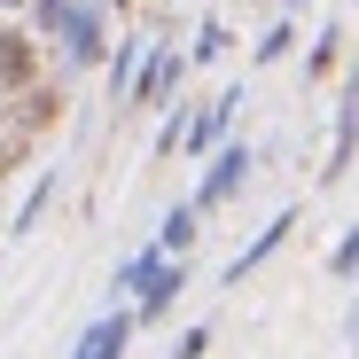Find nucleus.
Listing matches in <instances>:
<instances>
[{"mask_svg": "<svg viewBox=\"0 0 359 359\" xmlns=\"http://www.w3.org/2000/svg\"><path fill=\"white\" fill-rule=\"evenodd\" d=\"M32 24L63 47V63H109V24L102 0H32Z\"/></svg>", "mask_w": 359, "mask_h": 359, "instance_id": "nucleus-1", "label": "nucleus"}, {"mask_svg": "<svg viewBox=\"0 0 359 359\" xmlns=\"http://www.w3.org/2000/svg\"><path fill=\"white\" fill-rule=\"evenodd\" d=\"M250 141H219L211 156H203V180H196V211H219V203H234L243 196V180H250Z\"/></svg>", "mask_w": 359, "mask_h": 359, "instance_id": "nucleus-2", "label": "nucleus"}, {"mask_svg": "<svg viewBox=\"0 0 359 359\" xmlns=\"http://www.w3.org/2000/svg\"><path fill=\"white\" fill-rule=\"evenodd\" d=\"M180 71H188V55L149 39V55H141V79H133L126 109H172V94H180Z\"/></svg>", "mask_w": 359, "mask_h": 359, "instance_id": "nucleus-3", "label": "nucleus"}, {"mask_svg": "<svg viewBox=\"0 0 359 359\" xmlns=\"http://www.w3.org/2000/svg\"><path fill=\"white\" fill-rule=\"evenodd\" d=\"M234 117H243V86H226L211 109H196L188 133H180V149H188V156H211L219 141H234Z\"/></svg>", "mask_w": 359, "mask_h": 359, "instance_id": "nucleus-4", "label": "nucleus"}, {"mask_svg": "<svg viewBox=\"0 0 359 359\" xmlns=\"http://www.w3.org/2000/svg\"><path fill=\"white\" fill-rule=\"evenodd\" d=\"M180 289H188V258H156L141 273V289H133V320H164L180 305Z\"/></svg>", "mask_w": 359, "mask_h": 359, "instance_id": "nucleus-5", "label": "nucleus"}, {"mask_svg": "<svg viewBox=\"0 0 359 359\" xmlns=\"http://www.w3.org/2000/svg\"><path fill=\"white\" fill-rule=\"evenodd\" d=\"M289 234H297V203H281V211H273V219L250 234V250H234V258H226V273H219V281H226V289H234V281H250V273H258V266H266V258L289 243Z\"/></svg>", "mask_w": 359, "mask_h": 359, "instance_id": "nucleus-6", "label": "nucleus"}, {"mask_svg": "<svg viewBox=\"0 0 359 359\" xmlns=\"http://www.w3.org/2000/svg\"><path fill=\"white\" fill-rule=\"evenodd\" d=\"M351 156H359V71L344 79V102H336V141H328V172H320V180H344V172H351Z\"/></svg>", "mask_w": 359, "mask_h": 359, "instance_id": "nucleus-7", "label": "nucleus"}, {"mask_svg": "<svg viewBox=\"0 0 359 359\" xmlns=\"http://www.w3.org/2000/svg\"><path fill=\"white\" fill-rule=\"evenodd\" d=\"M133 328H141L133 313H102V320H94V328L79 336V351H71V359H126V344H133Z\"/></svg>", "mask_w": 359, "mask_h": 359, "instance_id": "nucleus-8", "label": "nucleus"}, {"mask_svg": "<svg viewBox=\"0 0 359 359\" xmlns=\"http://www.w3.org/2000/svg\"><path fill=\"white\" fill-rule=\"evenodd\" d=\"M32 71H39L32 39H24V32H0V94H24V86H32Z\"/></svg>", "mask_w": 359, "mask_h": 359, "instance_id": "nucleus-9", "label": "nucleus"}, {"mask_svg": "<svg viewBox=\"0 0 359 359\" xmlns=\"http://www.w3.org/2000/svg\"><path fill=\"white\" fill-rule=\"evenodd\" d=\"M196 226H203L196 196H188V203H172V211H164V226H156V250H164V258H188V250H196Z\"/></svg>", "mask_w": 359, "mask_h": 359, "instance_id": "nucleus-10", "label": "nucleus"}, {"mask_svg": "<svg viewBox=\"0 0 359 359\" xmlns=\"http://www.w3.org/2000/svg\"><path fill=\"white\" fill-rule=\"evenodd\" d=\"M141 55H149V39H109V102H126L133 94V79H141Z\"/></svg>", "mask_w": 359, "mask_h": 359, "instance_id": "nucleus-11", "label": "nucleus"}, {"mask_svg": "<svg viewBox=\"0 0 359 359\" xmlns=\"http://www.w3.org/2000/svg\"><path fill=\"white\" fill-rule=\"evenodd\" d=\"M289 47H297V16H273V24L258 32V47H250V63L266 71V63H281V55H289Z\"/></svg>", "mask_w": 359, "mask_h": 359, "instance_id": "nucleus-12", "label": "nucleus"}, {"mask_svg": "<svg viewBox=\"0 0 359 359\" xmlns=\"http://www.w3.org/2000/svg\"><path fill=\"white\" fill-rule=\"evenodd\" d=\"M219 55H226V24L203 16V24H196V47H188V63H219Z\"/></svg>", "mask_w": 359, "mask_h": 359, "instance_id": "nucleus-13", "label": "nucleus"}, {"mask_svg": "<svg viewBox=\"0 0 359 359\" xmlns=\"http://www.w3.org/2000/svg\"><path fill=\"white\" fill-rule=\"evenodd\" d=\"M47 203H55V172H39V180H32V196H24V211H16V234H32Z\"/></svg>", "mask_w": 359, "mask_h": 359, "instance_id": "nucleus-14", "label": "nucleus"}, {"mask_svg": "<svg viewBox=\"0 0 359 359\" xmlns=\"http://www.w3.org/2000/svg\"><path fill=\"white\" fill-rule=\"evenodd\" d=\"M336 55H344V32L328 24V32L313 39V55H305V71H313V79H328V71H336Z\"/></svg>", "mask_w": 359, "mask_h": 359, "instance_id": "nucleus-15", "label": "nucleus"}, {"mask_svg": "<svg viewBox=\"0 0 359 359\" xmlns=\"http://www.w3.org/2000/svg\"><path fill=\"white\" fill-rule=\"evenodd\" d=\"M328 273L336 281H359V226H344V243L328 250Z\"/></svg>", "mask_w": 359, "mask_h": 359, "instance_id": "nucleus-16", "label": "nucleus"}, {"mask_svg": "<svg viewBox=\"0 0 359 359\" xmlns=\"http://www.w3.org/2000/svg\"><path fill=\"white\" fill-rule=\"evenodd\" d=\"M203 351H211V328H188V336L172 344V359H203Z\"/></svg>", "mask_w": 359, "mask_h": 359, "instance_id": "nucleus-17", "label": "nucleus"}, {"mask_svg": "<svg viewBox=\"0 0 359 359\" xmlns=\"http://www.w3.org/2000/svg\"><path fill=\"white\" fill-rule=\"evenodd\" d=\"M0 8H32V0H0Z\"/></svg>", "mask_w": 359, "mask_h": 359, "instance_id": "nucleus-18", "label": "nucleus"}, {"mask_svg": "<svg viewBox=\"0 0 359 359\" xmlns=\"http://www.w3.org/2000/svg\"><path fill=\"white\" fill-rule=\"evenodd\" d=\"M0 164H8V141H0Z\"/></svg>", "mask_w": 359, "mask_h": 359, "instance_id": "nucleus-19", "label": "nucleus"}, {"mask_svg": "<svg viewBox=\"0 0 359 359\" xmlns=\"http://www.w3.org/2000/svg\"><path fill=\"white\" fill-rule=\"evenodd\" d=\"M102 8H117V0H102Z\"/></svg>", "mask_w": 359, "mask_h": 359, "instance_id": "nucleus-20", "label": "nucleus"}]
</instances>
